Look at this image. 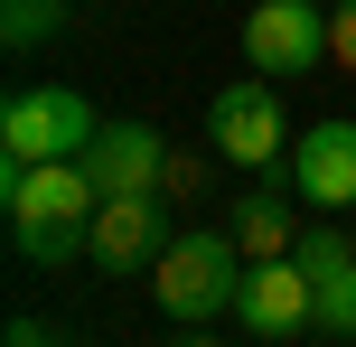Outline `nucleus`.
Wrapping results in <instances>:
<instances>
[{
	"mask_svg": "<svg viewBox=\"0 0 356 347\" xmlns=\"http://www.w3.org/2000/svg\"><path fill=\"white\" fill-rule=\"evenodd\" d=\"M291 188L309 207H356V122L347 113H328L291 141Z\"/></svg>",
	"mask_w": 356,
	"mask_h": 347,
	"instance_id": "9",
	"label": "nucleus"
},
{
	"mask_svg": "<svg viewBox=\"0 0 356 347\" xmlns=\"http://www.w3.org/2000/svg\"><path fill=\"white\" fill-rule=\"evenodd\" d=\"M10 347H47V329L38 319H10Z\"/></svg>",
	"mask_w": 356,
	"mask_h": 347,
	"instance_id": "15",
	"label": "nucleus"
},
{
	"mask_svg": "<svg viewBox=\"0 0 356 347\" xmlns=\"http://www.w3.org/2000/svg\"><path fill=\"white\" fill-rule=\"evenodd\" d=\"M244 56H253V75H309V66H328V10L319 0H263V10L244 19Z\"/></svg>",
	"mask_w": 356,
	"mask_h": 347,
	"instance_id": "5",
	"label": "nucleus"
},
{
	"mask_svg": "<svg viewBox=\"0 0 356 347\" xmlns=\"http://www.w3.org/2000/svg\"><path fill=\"white\" fill-rule=\"evenodd\" d=\"M94 131L104 122H94V104L75 85H29L0 104V160H85Z\"/></svg>",
	"mask_w": 356,
	"mask_h": 347,
	"instance_id": "3",
	"label": "nucleus"
},
{
	"mask_svg": "<svg viewBox=\"0 0 356 347\" xmlns=\"http://www.w3.org/2000/svg\"><path fill=\"white\" fill-rule=\"evenodd\" d=\"M328 66L356 75V0H338V10H328Z\"/></svg>",
	"mask_w": 356,
	"mask_h": 347,
	"instance_id": "13",
	"label": "nucleus"
},
{
	"mask_svg": "<svg viewBox=\"0 0 356 347\" xmlns=\"http://www.w3.org/2000/svg\"><path fill=\"white\" fill-rule=\"evenodd\" d=\"M300 263H309V291H319V329L328 338H356V244L338 235V225H309Z\"/></svg>",
	"mask_w": 356,
	"mask_h": 347,
	"instance_id": "10",
	"label": "nucleus"
},
{
	"mask_svg": "<svg viewBox=\"0 0 356 347\" xmlns=\"http://www.w3.org/2000/svg\"><path fill=\"white\" fill-rule=\"evenodd\" d=\"M197 188H207V169H197V160H178V150H169V197H197Z\"/></svg>",
	"mask_w": 356,
	"mask_h": 347,
	"instance_id": "14",
	"label": "nucleus"
},
{
	"mask_svg": "<svg viewBox=\"0 0 356 347\" xmlns=\"http://www.w3.org/2000/svg\"><path fill=\"white\" fill-rule=\"evenodd\" d=\"M244 273H253V254L234 244V225L225 235L197 225V235H169V254L150 263V291H160V310L178 329H216V319L244 300Z\"/></svg>",
	"mask_w": 356,
	"mask_h": 347,
	"instance_id": "2",
	"label": "nucleus"
},
{
	"mask_svg": "<svg viewBox=\"0 0 356 347\" xmlns=\"http://www.w3.org/2000/svg\"><path fill=\"white\" fill-rule=\"evenodd\" d=\"M207 141H216V160H225V169H282V141H291L282 85H272V75L225 85V94L207 104Z\"/></svg>",
	"mask_w": 356,
	"mask_h": 347,
	"instance_id": "4",
	"label": "nucleus"
},
{
	"mask_svg": "<svg viewBox=\"0 0 356 347\" xmlns=\"http://www.w3.org/2000/svg\"><path fill=\"white\" fill-rule=\"evenodd\" d=\"M291 197H300V188H244V207H234V244H244L253 263L300 254V235H309V225H300V207H291Z\"/></svg>",
	"mask_w": 356,
	"mask_h": 347,
	"instance_id": "11",
	"label": "nucleus"
},
{
	"mask_svg": "<svg viewBox=\"0 0 356 347\" xmlns=\"http://www.w3.org/2000/svg\"><path fill=\"white\" fill-rule=\"evenodd\" d=\"M234 319H244V329H263V338H300V329H319V291H309V263H300V254L253 263V273H244V300H234Z\"/></svg>",
	"mask_w": 356,
	"mask_h": 347,
	"instance_id": "7",
	"label": "nucleus"
},
{
	"mask_svg": "<svg viewBox=\"0 0 356 347\" xmlns=\"http://www.w3.org/2000/svg\"><path fill=\"white\" fill-rule=\"evenodd\" d=\"M10 47H38V38H56V0H10Z\"/></svg>",
	"mask_w": 356,
	"mask_h": 347,
	"instance_id": "12",
	"label": "nucleus"
},
{
	"mask_svg": "<svg viewBox=\"0 0 356 347\" xmlns=\"http://www.w3.org/2000/svg\"><path fill=\"white\" fill-rule=\"evenodd\" d=\"M0 207H10V235H19V263L56 273V263H94V188L85 160H0Z\"/></svg>",
	"mask_w": 356,
	"mask_h": 347,
	"instance_id": "1",
	"label": "nucleus"
},
{
	"mask_svg": "<svg viewBox=\"0 0 356 347\" xmlns=\"http://www.w3.org/2000/svg\"><path fill=\"white\" fill-rule=\"evenodd\" d=\"M160 254H169L160 188H141V197H104V207H94V273L131 282V273H150Z\"/></svg>",
	"mask_w": 356,
	"mask_h": 347,
	"instance_id": "6",
	"label": "nucleus"
},
{
	"mask_svg": "<svg viewBox=\"0 0 356 347\" xmlns=\"http://www.w3.org/2000/svg\"><path fill=\"white\" fill-rule=\"evenodd\" d=\"M85 169L104 197H141V188H169V141L150 122H104L85 141Z\"/></svg>",
	"mask_w": 356,
	"mask_h": 347,
	"instance_id": "8",
	"label": "nucleus"
}]
</instances>
